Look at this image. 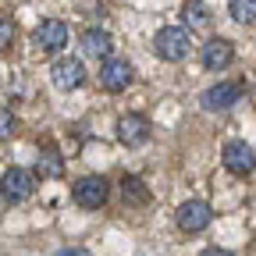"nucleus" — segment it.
<instances>
[{
  "label": "nucleus",
  "instance_id": "39448f33",
  "mask_svg": "<svg viewBox=\"0 0 256 256\" xmlns=\"http://www.w3.org/2000/svg\"><path fill=\"white\" fill-rule=\"evenodd\" d=\"M128 82H132V64H128V60L107 57L100 64V86L107 92H121V89H128Z\"/></svg>",
  "mask_w": 256,
  "mask_h": 256
},
{
  "label": "nucleus",
  "instance_id": "423d86ee",
  "mask_svg": "<svg viewBox=\"0 0 256 256\" xmlns=\"http://www.w3.org/2000/svg\"><path fill=\"white\" fill-rule=\"evenodd\" d=\"M36 46L43 50V54H60L64 46H68V25L64 22H57V18H50V22H43L40 28H36Z\"/></svg>",
  "mask_w": 256,
  "mask_h": 256
},
{
  "label": "nucleus",
  "instance_id": "a211bd4d",
  "mask_svg": "<svg viewBox=\"0 0 256 256\" xmlns=\"http://www.w3.org/2000/svg\"><path fill=\"white\" fill-rule=\"evenodd\" d=\"M11 43H14V22L0 18V50H8Z\"/></svg>",
  "mask_w": 256,
  "mask_h": 256
},
{
  "label": "nucleus",
  "instance_id": "0eeeda50",
  "mask_svg": "<svg viewBox=\"0 0 256 256\" xmlns=\"http://www.w3.org/2000/svg\"><path fill=\"white\" fill-rule=\"evenodd\" d=\"M206 224H210V206H206L203 200H188V203L178 206V228H182L185 235L203 232Z\"/></svg>",
  "mask_w": 256,
  "mask_h": 256
},
{
  "label": "nucleus",
  "instance_id": "20e7f679",
  "mask_svg": "<svg viewBox=\"0 0 256 256\" xmlns=\"http://www.w3.org/2000/svg\"><path fill=\"white\" fill-rule=\"evenodd\" d=\"M50 78L57 89H78L86 82V68H82L78 57H57L54 68H50Z\"/></svg>",
  "mask_w": 256,
  "mask_h": 256
},
{
  "label": "nucleus",
  "instance_id": "ddd939ff",
  "mask_svg": "<svg viewBox=\"0 0 256 256\" xmlns=\"http://www.w3.org/2000/svg\"><path fill=\"white\" fill-rule=\"evenodd\" d=\"M182 18H185V28L192 32H206L210 28V22H214V14H210V8L206 4H200V0H188L185 4V11H182Z\"/></svg>",
  "mask_w": 256,
  "mask_h": 256
},
{
  "label": "nucleus",
  "instance_id": "9d476101",
  "mask_svg": "<svg viewBox=\"0 0 256 256\" xmlns=\"http://www.w3.org/2000/svg\"><path fill=\"white\" fill-rule=\"evenodd\" d=\"M238 100H242L238 82H217V86H210V89L203 92V107H206V110H228V107H235Z\"/></svg>",
  "mask_w": 256,
  "mask_h": 256
},
{
  "label": "nucleus",
  "instance_id": "dca6fc26",
  "mask_svg": "<svg viewBox=\"0 0 256 256\" xmlns=\"http://www.w3.org/2000/svg\"><path fill=\"white\" fill-rule=\"evenodd\" d=\"M228 14H232L238 25L256 22V0H228Z\"/></svg>",
  "mask_w": 256,
  "mask_h": 256
},
{
  "label": "nucleus",
  "instance_id": "2eb2a0df",
  "mask_svg": "<svg viewBox=\"0 0 256 256\" xmlns=\"http://www.w3.org/2000/svg\"><path fill=\"white\" fill-rule=\"evenodd\" d=\"M121 196H124L128 206H146L150 203V188H146L142 178H124L121 182Z\"/></svg>",
  "mask_w": 256,
  "mask_h": 256
},
{
  "label": "nucleus",
  "instance_id": "f3484780",
  "mask_svg": "<svg viewBox=\"0 0 256 256\" xmlns=\"http://www.w3.org/2000/svg\"><path fill=\"white\" fill-rule=\"evenodd\" d=\"M14 128H18L14 114H11V110H0V142L11 139V136H14Z\"/></svg>",
  "mask_w": 256,
  "mask_h": 256
},
{
  "label": "nucleus",
  "instance_id": "f8f14e48",
  "mask_svg": "<svg viewBox=\"0 0 256 256\" xmlns=\"http://www.w3.org/2000/svg\"><path fill=\"white\" fill-rule=\"evenodd\" d=\"M114 50V36L104 28H86L82 32V54L86 57H96V60H107Z\"/></svg>",
  "mask_w": 256,
  "mask_h": 256
},
{
  "label": "nucleus",
  "instance_id": "1a4fd4ad",
  "mask_svg": "<svg viewBox=\"0 0 256 256\" xmlns=\"http://www.w3.org/2000/svg\"><path fill=\"white\" fill-rule=\"evenodd\" d=\"M224 168H228L232 174H249V171L256 168V153H252V146L242 142V139L228 142V146H224Z\"/></svg>",
  "mask_w": 256,
  "mask_h": 256
},
{
  "label": "nucleus",
  "instance_id": "6e6552de",
  "mask_svg": "<svg viewBox=\"0 0 256 256\" xmlns=\"http://www.w3.org/2000/svg\"><path fill=\"white\" fill-rule=\"evenodd\" d=\"M200 60H203V68H206V72H220V68H228V64L235 60V46H232L228 40L214 36L210 43H203Z\"/></svg>",
  "mask_w": 256,
  "mask_h": 256
},
{
  "label": "nucleus",
  "instance_id": "7ed1b4c3",
  "mask_svg": "<svg viewBox=\"0 0 256 256\" xmlns=\"http://www.w3.org/2000/svg\"><path fill=\"white\" fill-rule=\"evenodd\" d=\"M32 192H36V174L32 171H25V168L4 171V178H0V196L8 203H25Z\"/></svg>",
  "mask_w": 256,
  "mask_h": 256
},
{
  "label": "nucleus",
  "instance_id": "f03ea898",
  "mask_svg": "<svg viewBox=\"0 0 256 256\" xmlns=\"http://www.w3.org/2000/svg\"><path fill=\"white\" fill-rule=\"evenodd\" d=\"M72 196H75V203L86 206V210H100V206L107 203V196H110V185H107L104 174H89V178H78V182H75Z\"/></svg>",
  "mask_w": 256,
  "mask_h": 256
},
{
  "label": "nucleus",
  "instance_id": "aec40b11",
  "mask_svg": "<svg viewBox=\"0 0 256 256\" xmlns=\"http://www.w3.org/2000/svg\"><path fill=\"white\" fill-rule=\"evenodd\" d=\"M57 256H89V252H86V249H60Z\"/></svg>",
  "mask_w": 256,
  "mask_h": 256
},
{
  "label": "nucleus",
  "instance_id": "6ab92c4d",
  "mask_svg": "<svg viewBox=\"0 0 256 256\" xmlns=\"http://www.w3.org/2000/svg\"><path fill=\"white\" fill-rule=\"evenodd\" d=\"M200 256H232L228 249H220V246H210V249H203Z\"/></svg>",
  "mask_w": 256,
  "mask_h": 256
},
{
  "label": "nucleus",
  "instance_id": "f257e3e1",
  "mask_svg": "<svg viewBox=\"0 0 256 256\" xmlns=\"http://www.w3.org/2000/svg\"><path fill=\"white\" fill-rule=\"evenodd\" d=\"M153 50L160 60H185L192 54V36L185 25H168L153 36Z\"/></svg>",
  "mask_w": 256,
  "mask_h": 256
},
{
  "label": "nucleus",
  "instance_id": "4468645a",
  "mask_svg": "<svg viewBox=\"0 0 256 256\" xmlns=\"http://www.w3.org/2000/svg\"><path fill=\"white\" fill-rule=\"evenodd\" d=\"M60 171H64V160H60V153H57V146H43L40 150V160H36V174L40 178H60Z\"/></svg>",
  "mask_w": 256,
  "mask_h": 256
},
{
  "label": "nucleus",
  "instance_id": "9b49d317",
  "mask_svg": "<svg viewBox=\"0 0 256 256\" xmlns=\"http://www.w3.org/2000/svg\"><path fill=\"white\" fill-rule=\"evenodd\" d=\"M118 139H121L124 146H142V142L150 139V121H146L142 114H124V118L118 121Z\"/></svg>",
  "mask_w": 256,
  "mask_h": 256
}]
</instances>
